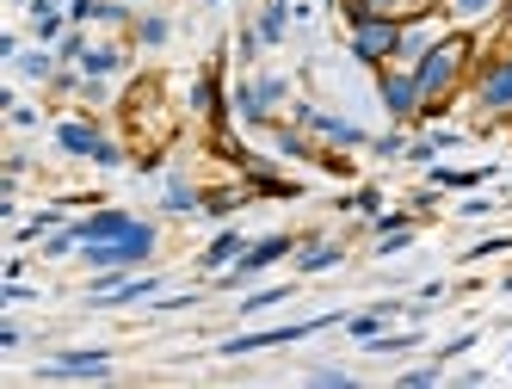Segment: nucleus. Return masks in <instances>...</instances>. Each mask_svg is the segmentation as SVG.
I'll return each mask as SVG.
<instances>
[{
	"label": "nucleus",
	"mask_w": 512,
	"mask_h": 389,
	"mask_svg": "<svg viewBox=\"0 0 512 389\" xmlns=\"http://www.w3.org/2000/svg\"><path fill=\"white\" fill-rule=\"evenodd\" d=\"M297 87H290V75H241L235 87H229V112H235V124H247V130H272L278 118H290V99Z\"/></svg>",
	"instance_id": "f03ea898"
},
{
	"label": "nucleus",
	"mask_w": 512,
	"mask_h": 389,
	"mask_svg": "<svg viewBox=\"0 0 512 389\" xmlns=\"http://www.w3.org/2000/svg\"><path fill=\"white\" fill-rule=\"evenodd\" d=\"M297 291L290 285H266V291H253V297H241V315H266V309H278V303H290Z\"/></svg>",
	"instance_id": "c756f323"
},
{
	"label": "nucleus",
	"mask_w": 512,
	"mask_h": 389,
	"mask_svg": "<svg viewBox=\"0 0 512 389\" xmlns=\"http://www.w3.org/2000/svg\"><path fill=\"white\" fill-rule=\"evenodd\" d=\"M475 56H482V44L469 38V31H445L420 62H414V81H420V93H426V118H438L445 105L469 87V68H475Z\"/></svg>",
	"instance_id": "f257e3e1"
},
{
	"label": "nucleus",
	"mask_w": 512,
	"mask_h": 389,
	"mask_svg": "<svg viewBox=\"0 0 512 389\" xmlns=\"http://www.w3.org/2000/svg\"><path fill=\"white\" fill-rule=\"evenodd\" d=\"M13 7H31V0H13Z\"/></svg>",
	"instance_id": "8fccbe9b"
},
{
	"label": "nucleus",
	"mask_w": 512,
	"mask_h": 389,
	"mask_svg": "<svg viewBox=\"0 0 512 389\" xmlns=\"http://www.w3.org/2000/svg\"><path fill=\"white\" fill-rule=\"evenodd\" d=\"M31 297H38V291L19 285V278H7V285H0V303H7V309H19V303H31Z\"/></svg>",
	"instance_id": "ea45409f"
},
{
	"label": "nucleus",
	"mask_w": 512,
	"mask_h": 389,
	"mask_svg": "<svg viewBox=\"0 0 512 389\" xmlns=\"http://www.w3.org/2000/svg\"><path fill=\"white\" fill-rule=\"evenodd\" d=\"M500 297H512V278H500Z\"/></svg>",
	"instance_id": "49530a36"
},
{
	"label": "nucleus",
	"mask_w": 512,
	"mask_h": 389,
	"mask_svg": "<svg viewBox=\"0 0 512 389\" xmlns=\"http://www.w3.org/2000/svg\"><path fill=\"white\" fill-rule=\"evenodd\" d=\"M297 235H284V229H272V235H260V241H247V254L229 266V272H216L210 285H247V278H260V272H272V266H284L290 254H297Z\"/></svg>",
	"instance_id": "1a4fd4ad"
},
{
	"label": "nucleus",
	"mask_w": 512,
	"mask_h": 389,
	"mask_svg": "<svg viewBox=\"0 0 512 389\" xmlns=\"http://www.w3.org/2000/svg\"><path fill=\"white\" fill-rule=\"evenodd\" d=\"M75 223H81V241H99V235L130 229V223H136V210H124V204H99V210H87V217H75Z\"/></svg>",
	"instance_id": "412c9836"
},
{
	"label": "nucleus",
	"mask_w": 512,
	"mask_h": 389,
	"mask_svg": "<svg viewBox=\"0 0 512 389\" xmlns=\"http://www.w3.org/2000/svg\"><path fill=\"white\" fill-rule=\"evenodd\" d=\"M112 371V346H68L38 365V377H105Z\"/></svg>",
	"instance_id": "f8f14e48"
},
{
	"label": "nucleus",
	"mask_w": 512,
	"mask_h": 389,
	"mask_svg": "<svg viewBox=\"0 0 512 389\" xmlns=\"http://www.w3.org/2000/svg\"><path fill=\"white\" fill-rule=\"evenodd\" d=\"M161 217H204V192L192 180H167L161 192Z\"/></svg>",
	"instance_id": "b1692460"
},
{
	"label": "nucleus",
	"mask_w": 512,
	"mask_h": 389,
	"mask_svg": "<svg viewBox=\"0 0 512 389\" xmlns=\"http://www.w3.org/2000/svg\"><path fill=\"white\" fill-rule=\"evenodd\" d=\"M235 56H241V62H260V56H266V38H260V25H253V19L235 31Z\"/></svg>",
	"instance_id": "72a5a7b5"
},
{
	"label": "nucleus",
	"mask_w": 512,
	"mask_h": 389,
	"mask_svg": "<svg viewBox=\"0 0 512 389\" xmlns=\"http://www.w3.org/2000/svg\"><path fill=\"white\" fill-rule=\"evenodd\" d=\"M377 99H383L389 124H420L426 118V93L414 81V68H401V62H383L377 68Z\"/></svg>",
	"instance_id": "6e6552de"
},
{
	"label": "nucleus",
	"mask_w": 512,
	"mask_h": 389,
	"mask_svg": "<svg viewBox=\"0 0 512 389\" xmlns=\"http://www.w3.org/2000/svg\"><path fill=\"white\" fill-rule=\"evenodd\" d=\"M167 38H173V19L167 13H136V25H130V44L136 50H167Z\"/></svg>",
	"instance_id": "bb28decb"
},
{
	"label": "nucleus",
	"mask_w": 512,
	"mask_h": 389,
	"mask_svg": "<svg viewBox=\"0 0 512 389\" xmlns=\"http://www.w3.org/2000/svg\"><path fill=\"white\" fill-rule=\"evenodd\" d=\"M494 204H500V198H463L457 217H494Z\"/></svg>",
	"instance_id": "a19ab883"
},
{
	"label": "nucleus",
	"mask_w": 512,
	"mask_h": 389,
	"mask_svg": "<svg viewBox=\"0 0 512 389\" xmlns=\"http://www.w3.org/2000/svg\"><path fill=\"white\" fill-rule=\"evenodd\" d=\"M401 161H414V167H432V161H438V143H432V130H426V136H408V155H401Z\"/></svg>",
	"instance_id": "58836bf2"
},
{
	"label": "nucleus",
	"mask_w": 512,
	"mask_h": 389,
	"mask_svg": "<svg viewBox=\"0 0 512 389\" xmlns=\"http://www.w3.org/2000/svg\"><path fill=\"white\" fill-rule=\"evenodd\" d=\"M7 124L13 130H31V124H38V105H7Z\"/></svg>",
	"instance_id": "79ce46f5"
},
{
	"label": "nucleus",
	"mask_w": 512,
	"mask_h": 389,
	"mask_svg": "<svg viewBox=\"0 0 512 389\" xmlns=\"http://www.w3.org/2000/svg\"><path fill=\"white\" fill-rule=\"evenodd\" d=\"M241 180L260 198H303V180H290V173H278L272 161H253V155L241 161Z\"/></svg>",
	"instance_id": "2eb2a0df"
},
{
	"label": "nucleus",
	"mask_w": 512,
	"mask_h": 389,
	"mask_svg": "<svg viewBox=\"0 0 512 389\" xmlns=\"http://www.w3.org/2000/svg\"><path fill=\"white\" fill-rule=\"evenodd\" d=\"M420 346H426L420 322H408V328H383V334L364 340V352H371V359H408V352H420Z\"/></svg>",
	"instance_id": "a211bd4d"
},
{
	"label": "nucleus",
	"mask_w": 512,
	"mask_h": 389,
	"mask_svg": "<svg viewBox=\"0 0 512 389\" xmlns=\"http://www.w3.org/2000/svg\"><path fill=\"white\" fill-rule=\"evenodd\" d=\"M309 383H315V389H352L358 377H352L346 365H309Z\"/></svg>",
	"instance_id": "f704fd0d"
},
{
	"label": "nucleus",
	"mask_w": 512,
	"mask_h": 389,
	"mask_svg": "<svg viewBox=\"0 0 512 389\" xmlns=\"http://www.w3.org/2000/svg\"><path fill=\"white\" fill-rule=\"evenodd\" d=\"M475 346H482V334L469 328V334H457V340H445V346H432V359H438V365H451V359H463V352H475Z\"/></svg>",
	"instance_id": "e433bc0d"
},
{
	"label": "nucleus",
	"mask_w": 512,
	"mask_h": 389,
	"mask_svg": "<svg viewBox=\"0 0 512 389\" xmlns=\"http://www.w3.org/2000/svg\"><path fill=\"white\" fill-rule=\"evenodd\" d=\"M340 7V19H408V13H420V0H334Z\"/></svg>",
	"instance_id": "5701e85b"
},
{
	"label": "nucleus",
	"mask_w": 512,
	"mask_h": 389,
	"mask_svg": "<svg viewBox=\"0 0 512 389\" xmlns=\"http://www.w3.org/2000/svg\"><path fill=\"white\" fill-rule=\"evenodd\" d=\"M475 112H482L488 124H512V50H482L469 68V87Z\"/></svg>",
	"instance_id": "39448f33"
},
{
	"label": "nucleus",
	"mask_w": 512,
	"mask_h": 389,
	"mask_svg": "<svg viewBox=\"0 0 512 389\" xmlns=\"http://www.w3.org/2000/svg\"><path fill=\"white\" fill-rule=\"evenodd\" d=\"M266 143H272L266 155H272V161H290V167H321V155H327L321 136H309L303 124H290V118H278V124L266 130Z\"/></svg>",
	"instance_id": "9d476101"
},
{
	"label": "nucleus",
	"mask_w": 512,
	"mask_h": 389,
	"mask_svg": "<svg viewBox=\"0 0 512 389\" xmlns=\"http://www.w3.org/2000/svg\"><path fill=\"white\" fill-rule=\"evenodd\" d=\"M130 38H99V44H87V56H81V75H93V81H112V75H124L130 68Z\"/></svg>",
	"instance_id": "ddd939ff"
},
{
	"label": "nucleus",
	"mask_w": 512,
	"mask_h": 389,
	"mask_svg": "<svg viewBox=\"0 0 512 389\" xmlns=\"http://www.w3.org/2000/svg\"><path fill=\"white\" fill-rule=\"evenodd\" d=\"M155 247H161V229H155L149 217H136V223L118 229V235L81 241V260H87L93 272H142V266L155 260Z\"/></svg>",
	"instance_id": "7ed1b4c3"
},
{
	"label": "nucleus",
	"mask_w": 512,
	"mask_h": 389,
	"mask_svg": "<svg viewBox=\"0 0 512 389\" xmlns=\"http://www.w3.org/2000/svg\"><path fill=\"white\" fill-rule=\"evenodd\" d=\"M155 297H161V278H155V272H130L124 285H118L112 297H99L93 309H124V303H155Z\"/></svg>",
	"instance_id": "4be33fe9"
},
{
	"label": "nucleus",
	"mask_w": 512,
	"mask_h": 389,
	"mask_svg": "<svg viewBox=\"0 0 512 389\" xmlns=\"http://www.w3.org/2000/svg\"><path fill=\"white\" fill-rule=\"evenodd\" d=\"M50 143L68 155V161H87V167H130V149L118 143V136H105V124L99 118H81V112H68V118H56L50 124Z\"/></svg>",
	"instance_id": "20e7f679"
},
{
	"label": "nucleus",
	"mask_w": 512,
	"mask_h": 389,
	"mask_svg": "<svg viewBox=\"0 0 512 389\" xmlns=\"http://www.w3.org/2000/svg\"><path fill=\"white\" fill-rule=\"evenodd\" d=\"M241 254H247V235H241V229H216V235H210V247H198V278L229 272Z\"/></svg>",
	"instance_id": "4468645a"
},
{
	"label": "nucleus",
	"mask_w": 512,
	"mask_h": 389,
	"mask_svg": "<svg viewBox=\"0 0 512 389\" xmlns=\"http://www.w3.org/2000/svg\"><path fill=\"white\" fill-rule=\"evenodd\" d=\"M500 25H506V31H512V0H506V7H500Z\"/></svg>",
	"instance_id": "a18cd8bd"
},
{
	"label": "nucleus",
	"mask_w": 512,
	"mask_h": 389,
	"mask_svg": "<svg viewBox=\"0 0 512 389\" xmlns=\"http://www.w3.org/2000/svg\"><path fill=\"white\" fill-rule=\"evenodd\" d=\"M56 68H62L56 50H19V56H13V75H19V81H38V87L56 81Z\"/></svg>",
	"instance_id": "393cba45"
},
{
	"label": "nucleus",
	"mask_w": 512,
	"mask_h": 389,
	"mask_svg": "<svg viewBox=\"0 0 512 389\" xmlns=\"http://www.w3.org/2000/svg\"><path fill=\"white\" fill-rule=\"evenodd\" d=\"M204 7H223V0H204Z\"/></svg>",
	"instance_id": "09e8293b"
},
{
	"label": "nucleus",
	"mask_w": 512,
	"mask_h": 389,
	"mask_svg": "<svg viewBox=\"0 0 512 389\" xmlns=\"http://www.w3.org/2000/svg\"><path fill=\"white\" fill-rule=\"evenodd\" d=\"M38 254H44V260H68V254H81V223H62V229H50Z\"/></svg>",
	"instance_id": "cd10ccee"
},
{
	"label": "nucleus",
	"mask_w": 512,
	"mask_h": 389,
	"mask_svg": "<svg viewBox=\"0 0 512 389\" xmlns=\"http://www.w3.org/2000/svg\"><path fill=\"white\" fill-rule=\"evenodd\" d=\"M186 112H198L204 124L235 118V112H229V87H223V62H210V68H198V75H192V99H186Z\"/></svg>",
	"instance_id": "9b49d317"
},
{
	"label": "nucleus",
	"mask_w": 512,
	"mask_h": 389,
	"mask_svg": "<svg viewBox=\"0 0 512 389\" xmlns=\"http://www.w3.org/2000/svg\"><path fill=\"white\" fill-rule=\"evenodd\" d=\"M500 7L506 0H445V19L457 31H482V25H500Z\"/></svg>",
	"instance_id": "aec40b11"
},
{
	"label": "nucleus",
	"mask_w": 512,
	"mask_h": 389,
	"mask_svg": "<svg viewBox=\"0 0 512 389\" xmlns=\"http://www.w3.org/2000/svg\"><path fill=\"white\" fill-rule=\"evenodd\" d=\"M494 254H512V235H488V241L463 247V266H482V260H494Z\"/></svg>",
	"instance_id": "2f4dec72"
},
{
	"label": "nucleus",
	"mask_w": 512,
	"mask_h": 389,
	"mask_svg": "<svg viewBox=\"0 0 512 389\" xmlns=\"http://www.w3.org/2000/svg\"><path fill=\"white\" fill-rule=\"evenodd\" d=\"M87 44H93V38H87V25H68V38H62V44H50V50H56L62 62H81V56H87Z\"/></svg>",
	"instance_id": "4c0bfd02"
},
{
	"label": "nucleus",
	"mask_w": 512,
	"mask_h": 389,
	"mask_svg": "<svg viewBox=\"0 0 512 389\" xmlns=\"http://www.w3.org/2000/svg\"><path fill=\"white\" fill-rule=\"evenodd\" d=\"M290 19H297V0H260V38H266V50H284V38H290Z\"/></svg>",
	"instance_id": "6ab92c4d"
},
{
	"label": "nucleus",
	"mask_w": 512,
	"mask_h": 389,
	"mask_svg": "<svg viewBox=\"0 0 512 389\" xmlns=\"http://www.w3.org/2000/svg\"><path fill=\"white\" fill-rule=\"evenodd\" d=\"M414 235H420V229H395V235H377V247H371V254H377V260H395V254H408V247H414Z\"/></svg>",
	"instance_id": "c9c22d12"
},
{
	"label": "nucleus",
	"mask_w": 512,
	"mask_h": 389,
	"mask_svg": "<svg viewBox=\"0 0 512 389\" xmlns=\"http://www.w3.org/2000/svg\"><path fill=\"white\" fill-rule=\"evenodd\" d=\"M488 180H494V167H445V161L426 167V186H438V192H482Z\"/></svg>",
	"instance_id": "f3484780"
},
{
	"label": "nucleus",
	"mask_w": 512,
	"mask_h": 389,
	"mask_svg": "<svg viewBox=\"0 0 512 389\" xmlns=\"http://www.w3.org/2000/svg\"><path fill=\"white\" fill-rule=\"evenodd\" d=\"M327 328H346V315H309V322H284V328H253V334H235L216 346V359H253V352H272V346H290V340H315Z\"/></svg>",
	"instance_id": "423d86ee"
},
{
	"label": "nucleus",
	"mask_w": 512,
	"mask_h": 389,
	"mask_svg": "<svg viewBox=\"0 0 512 389\" xmlns=\"http://www.w3.org/2000/svg\"><path fill=\"white\" fill-rule=\"evenodd\" d=\"M13 346H25V328L7 315V322H0V352H13Z\"/></svg>",
	"instance_id": "c03bdc74"
},
{
	"label": "nucleus",
	"mask_w": 512,
	"mask_h": 389,
	"mask_svg": "<svg viewBox=\"0 0 512 389\" xmlns=\"http://www.w3.org/2000/svg\"><path fill=\"white\" fill-rule=\"evenodd\" d=\"M395 44H401V19H346V56L364 62V68H383L395 62Z\"/></svg>",
	"instance_id": "0eeeda50"
},
{
	"label": "nucleus",
	"mask_w": 512,
	"mask_h": 389,
	"mask_svg": "<svg viewBox=\"0 0 512 389\" xmlns=\"http://www.w3.org/2000/svg\"><path fill=\"white\" fill-rule=\"evenodd\" d=\"M253 198V186L247 180H229V186H210L204 192V217H216V223H223V217H235V210Z\"/></svg>",
	"instance_id": "a878e982"
},
{
	"label": "nucleus",
	"mask_w": 512,
	"mask_h": 389,
	"mask_svg": "<svg viewBox=\"0 0 512 389\" xmlns=\"http://www.w3.org/2000/svg\"><path fill=\"white\" fill-rule=\"evenodd\" d=\"M334 204L352 210V217H364V223H371L377 210H389V204H383V186H358V192H346V198H334Z\"/></svg>",
	"instance_id": "c85d7f7f"
},
{
	"label": "nucleus",
	"mask_w": 512,
	"mask_h": 389,
	"mask_svg": "<svg viewBox=\"0 0 512 389\" xmlns=\"http://www.w3.org/2000/svg\"><path fill=\"white\" fill-rule=\"evenodd\" d=\"M68 19H75V25H93V19H99V0H68Z\"/></svg>",
	"instance_id": "37998d69"
},
{
	"label": "nucleus",
	"mask_w": 512,
	"mask_h": 389,
	"mask_svg": "<svg viewBox=\"0 0 512 389\" xmlns=\"http://www.w3.org/2000/svg\"><path fill=\"white\" fill-rule=\"evenodd\" d=\"M290 266H297V278L334 272V266H346V241H334V235H321V241H303L297 254H290Z\"/></svg>",
	"instance_id": "dca6fc26"
},
{
	"label": "nucleus",
	"mask_w": 512,
	"mask_h": 389,
	"mask_svg": "<svg viewBox=\"0 0 512 389\" xmlns=\"http://www.w3.org/2000/svg\"><path fill=\"white\" fill-rule=\"evenodd\" d=\"M371 155L377 161H401V155H408V124H395L389 136H371Z\"/></svg>",
	"instance_id": "7c9ffc66"
},
{
	"label": "nucleus",
	"mask_w": 512,
	"mask_h": 389,
	"mask_svg": "<svg viewBox=\"0 0 512 389\" xmlns=\"http://www.w3.org/2000/svg\"><path fill=\"white\" fill-rule=\"evenodd\" d=\"M395 383H401V389H432V383H445V365H438V359H432V365H408Z\"/></svg>",
	"instance_id": "473e14b6"
},
{
	"label": "nucleus",
	"mask_w": 512,
	"mask_h": 389,
	"mask_svg": "<svg viewBox=\"0 0 512 389\" xmlns=\"http://www.w3.org/2000/svg\"><path fill=\"white\" fill-rule=\"evenodd\" d=\"M420 7H445V0H420Z\"/></svg>",
	"instance_id": "de8ad7c7"
}]
</instances>
